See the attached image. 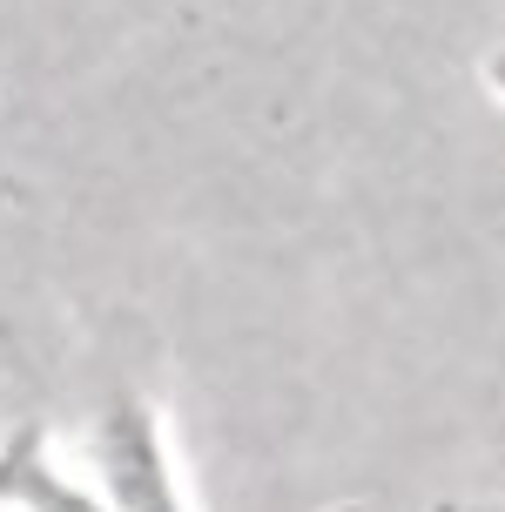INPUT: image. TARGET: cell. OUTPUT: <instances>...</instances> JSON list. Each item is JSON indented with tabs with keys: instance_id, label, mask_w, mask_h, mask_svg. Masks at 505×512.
Returning a JSON list of instances; mask_svg holds the SVG:
<instances>
[{
	"instance_id": "1",
	"label": "cell",
	"mask_w": 505,
	"mask_h": 512,
	"mask_svg": "<svg viewBox=\"0 0 505 512\" xmlns=\"http://www.w3.org/2000/svg\"><path fill=\"white\" fill-rule=\"evenodd\" d=\"M81 459L101 479V492H108L115 512H196L189 492H182L176 452H169V432H162V411L142 391H108L101 398Z\"/></svg>"
},
{
	"instance_id": "3",
	"label": "cell",
	"mask_w": 505,
	"mask_h": 512,
	"mask_svg": "<svg viewBox=\"0 0 505 512\" xmlns=\"http://www.w3.org/2000/svg\"><path fill=\"white\" fill-rule=\"evenodd\" d=\"M485 88H492V95H499V108H505V48L485 54Z\"/></svg>"
},
{
	"instance_id": "2",
	"label": "cell",
	"mask_w": 505,
	"mask_h": 512,
	"mask_svg": "<svg viewBox=\"0 0 505 512\" xmlns=\"http://www.w3.org/2000/svg\"><path fill=\"white\" fill-rule=\"evenodd\" d=\"M0 512H115L88 465L54 452L48 425H14L0 438Z\"/></svg>"
}]
</instances>
